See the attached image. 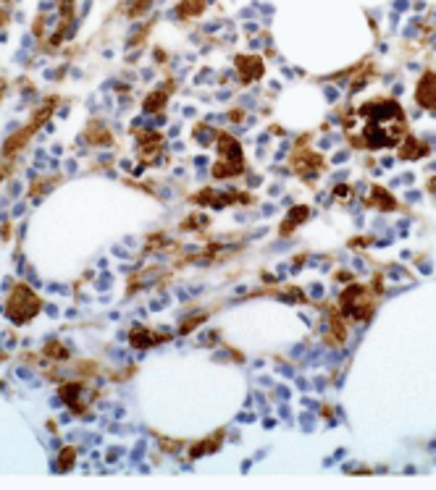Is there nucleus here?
Returning a JSON list of instances; mask_svg holds the SVG:
<instances>
[{"mask_svg": "<svg viewBox=\"0 0 436 490\" xmlns=\"http://www.w3.org/2000/svg\"><path fill=\"white\" fill-rule=\"evenodd\" d=\"M344 131L360 150H387L405 136L407 118L394 100H370L344 118Z\"/></svg>", "mask_w": 436, "mask_h": 490, "instance_id": "f257e3e1", "label": "nucleus"}, {"mask_svg": "<svg viewBox=\"0 0 436 490\" xmlns=\"http://www.w3.org/2000/svg\"><path fill=\"white\" fill-rule=\"evenodd\" d=\"M37 309H39L37 294L30 286H24V283H19V286L13 288L8 302H6V312H8V317L13 323H27V320H32V317L37 315Z\"/></svg>", "mask_w": 436, "mask_h": 490, "instance_id": "f03ea898", "label": "nucleus"}, {"mask_svg": "<svg viewBox=\"0 0 436 490\" xmlns=\"http://www.w3.org/2000/svg\"><path fill=\"white\" fill-rule=\"evenodd\" d=\"M366 294H368L366 288H349L347 294L342 297V307L355 317H368L370 304H366Z\"/></svg>", "mask_w": 436, "mask_h": 490, "instance_id": "7ed1b4c3", "label": "nucleus"}, {"mask_svg": "<svg viewBox=\"0 0 436 490\" xmlns=\"http://www.w3.org/2000/svg\"><path fill=\"white\" fill-rule=\"evenodd\" d=\"M418 103L426 108H436V74L423 79V84L418 86Z\"/></svg>", "mask_w": 436, "mask_h": 490, "instance_id": "20e7f679", "label": "nucleus"}]
</instances>
